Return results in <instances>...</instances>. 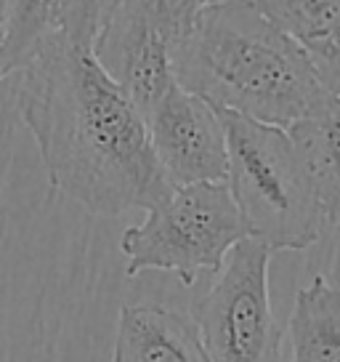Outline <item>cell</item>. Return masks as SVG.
<instances>
[{
    "mask_svg": "<svg viewBox=\"0 0 340 362\" xmlns=\"http://www.w3.org/2000/svg\"><path fill=\"white\" fill-rule=\"evenodd\" d=\"M16 107L51 189L93 216L152 211L170 192L147 120L91 48L54 33L24 62Z\"/></svg>",
    "mask_w": 340,
    "mask_h": 362,
    "instance_id": "cell-1",
    "label": "cell"
},
{
    "mask_svg": "<svg viewBox=\"0 0 340 362\" xmlns=\"http://www.w3.org/2000/svg\"><path fill=\"white\" fill-rule=\"evenodd\" d=\"M176 83L216 110L290 128L327 102L303 48L255 0L202 6L170 45Z\"/></svg>",
    "mask_w": 340,
    "mask_h": 362,
    "instance_id": "cell-2",
    "label": "cell"
},
{
    "mask_svg": "<svg viewBox=\"0 0 340 362\" xmlns=\"http://www.w3.org/2000/svg\"><path fill=\"white\" fill-rule=\"evenodd\" d=\"M226 134V187L248 238L269 250L311 248L327 218L284 128L218 110Z\"/></svg>",
    "mask_w": 340,
    "mask_h": 362,
    "instance_id": "cell-3",
    "label": "cell"
},
{
    "mask_svg": "<svg viewBox=\"0 0 340 362\" xmlns=\"http://www.w3.org/2000/svg\"><path fill=\"white\" fill-rule=\"evenodd\" d=\"M242 238H248V229L226 181L173 187L162 203L147 211L141 224L123 232L125 274L170 272L181 285H194L202 272L216 274Z\"/></svg>",
    "mask_w": 340,
    "mask_h": 362,
    "instance_id": "cell-4",
    "label": "cell"
},
{
    "mask_svg": "<svg viewBox=\"0 0 340 362\" xmlns=\"http://www.w3.org/2000/svg\"><path fill=\"white\" fill-rule=\"evenodd\" d=\"M272 250L242 238L226 253L216 283L197 298L192 320L210 362H279L282 330L269 298Z\"/></svg>",
    "mask_w": 340,
    "mask_h": 362,
    "instance_id": "cell-5",
    "label": "cell"
},
{
    "mask_svg": "<svg viewBox=\"0 0 340 362\" xmlns=\"http://www.w3.org/2000/svg\"><path fill=\"white\" fill-rule=\"evenodd\" d=\"M147 131L170 187L226 179V134L213 104L183 86H170L149 115Z\"/></svg>",
    "mask_w": 340,
    "mask_h": 362,
    "instance_id": "cell-6",
    "label": "cell"
},
{
    "mask_svg": "<svg viewBox=\"0 0 340 362\" xmlns=\"http://www.w3.org/2000/svg\"><path fill=\"white\" fill-rule=\"evenodd\" d=\"M102 69L144 117L176 86L173 59L147 0H120L91 45Z\"/></svg>",
    "mask_w": 340,
    "mask_h": 362,
    "instance_id": "cell-7",
    "label": "cell"
},
{
    "mask_svg": "<svg viewBox=\"0 0 340 362\" xmlns=\"http://www.w3.org/2000/svg\"><path fill=\"white\" fill-rule=\"evenodd\" d=\"M112 362H210L192 317L162 304H125Z\"/></svg>",
    "mask_w": 340,
    "mask_h": 362,
    "instance_id": "cell-8",
    "label": "cell"
},
{
    "mask_svg": "<svg viewBox=\"0 0 340 362\" xmlns=\"http://www.w3.org/2000/svg\"><path fill=\"white\" fill-rule=\"evenodd\" d=\"M284 131L293 139L327 224H340V99L327 96L322 107Z\"/></svg>",
    "mask_w": 340,
    "mask_h": 362,
    "instance_id": "cell-9",
    "label": "cell"
},
{
    "mask_svg": "<svg viewBox=\"0 0 340 362\" xmlns=\"http://www.w3.org/2000/svg\"><path fill=\"white\" fill-rule=\"evenodd\" d=\"M290 362H340V288L324 274L295 293L287 322Z\"/></svg>",
    "mask_w": 340,
    "mask_h": 362,
    "instance_id": "cell-10",
    "label": "cell"
},
{
    "mask_svg": "<svg viewBox=\"0 0 340 362\" xmlns=\"http://www.w3.org/2000/svg\"><path fill=\"white\" fill-rule=\"evenodd\" d=\"M61 0H13L11 35L6 45V75L19 69L46 37L59 33Z\"/></svg>",
    "mask_w": 340,
    "mask_h": 362,
    "instance_id": "cell-11",
    "label": "cell"
},
{
    "mask_svg": "<svg viewBox=\"0 0 340 362\" xmlns=\"http://www.w3.org/2000/svg\"><path fill=\"white\" fill-rule=\"evenodd\" d=\"M120 0H61V22L59 30L72 43L91 48L93 37L99 35L109 13L117 8Z\"/></svg>",
    "mask_w": 340,
    "mask_h": 362,
    "instance_id": "cell-12",
    "label": "cell"
},
{
    "mask_svg": "<svg viewBox=\"0 0 340 362\" xmlns=\"http://www.w3.org/2000/svg\"><path fill=\"white\" fill-rule=\"evenodd\" d=\"M303 54L311 62L324 90L340 99V24L303 45Z\"/></svg>",
    "mask_w": 340,
    "mask_h": 362,
    "instance_id": "cell-13",
    "label": "cell"
},
{
    "mask_svg": "<svg viewBox=\"0 0 340 362\" xmlns=\"http://www.w3.org/2000/svg\"><path fill=\"white\" fill-rule=\"evenodd\" d=\"M147 6L168 45L181 40L186 30L192 27L197 11L202 8L200 0H147Z\"/></svg>",
    "mask_w": 340,
    "mask_h": 362,
    "instance_id": "cell-14",
    "label": "cell"
},
{
    "mask_svg": "<svg viewBox=\"0 0 340 362\" xmlns=\"http://www.w3.org/2000/svg\"><path fill=\"white\" fill-rule=\"evenodd\" d=\"M11 19H13V0H0V80L6 78V45L11 35Z\"/></svg>",
    "mask_w": 340,
    "mask_h": 362,
    "instance_id": "cell-15",
    "label": "cell"
},
{
    "mask_svg": "<svg viewBox=\"0 0 340 362\" xmlns=\"http://www.w3.org/2000/svg\"><path fill=\"white\" fill-rule=\"evenodd\" d=\"M216 3H229V0H200V6H216Z\"/></svg>",
    "mask_w": 340,
    "mask_h": 362,
    "instance_id": "cell-16",
    "label": "cell"
}]
</instances>
